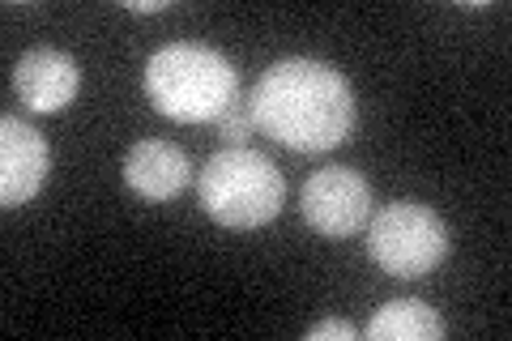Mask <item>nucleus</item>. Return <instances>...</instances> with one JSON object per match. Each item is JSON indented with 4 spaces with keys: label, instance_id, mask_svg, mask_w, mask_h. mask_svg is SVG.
<instances>
[{
    "label": "nucleus",
    "instance_id": "obj_1",
    "mask_svg": "<svg viewBox=\"0 0 512 341\" xmlns=\"http://www.w3.org/2000/svg\"><path fill=\"white\" fill-rule=\"evenodd\" d=\"M252 120L265 137L299 154H325L355 133L359 103L350 81L325 60H278L252 90Z\"/></svg>",
    "mask_w": 512,
    "mask_h": 341
},
{
    "label": "nucleus",
    "instance_id": "obj_2",
    "mask_svg": "<svg viewBox=\"0 0 512 341\" xmlns=\"http://www.w3.org/2000/svg\"><path fill=\"white\" fill-rule=\"evenodd\" d=\"M146 94L154 111L180 124L218 120L235 103V64L205 43H167L146 64Z\"/></svg>",
    "mask_w": 512,
    "mask_h": 341
},
{
    "label": "nucleus",
    "instance_id": "obj_3",
    "mask_svg": "<svg viewBox=\"0 0 512 341\" xmlns=\"http://www.w3.org/2000/svg\"><path fill=\"white\" fill-rule=\"evenodd\" d=\"M197 197L201 209L227 231H256L269 226L286 205V180L274 167V158L231 145L218 150L197 175Z\"/></svg>",
    "mask_w": 512,
    "mask_h": 341
},
{
    "label": "nucleus",
    "instance_id": "obj_4",
    "mask_svg": "<svg viewBox=\"0 0 512 341\" xmlns=\"http://www.w3.org/2000/svg\"><path fill=\"white\" fill-rule=\"evenodd\" d=\"M367 252L393 278H427L448 256V226L423 201H393L367 218Z\"/></svg>",
    "mask_w": 512,
    "mask_h": 341
},
{
    "label": "nucleus",
    "instance_id": "obj_5",
    "mask_svg": "<svg viewBox=\"0 0 512 341\" xmlns=\"http://www.w3.org/2000/svg\"><path fill=\"white\" fill-rule=\"evenodd\" d=\"M303 222L325 239H346L372 218V188L359 171L350 167H325L316 171L299 192Z\"/></svg>",
    "mask_w": 512,
    "mask_h": 341
},
{
    "label": "nucleus",
    "instance_id": "obj_6",
    "mask_svg": "<svg viewBox=\"0 0 512 341\" xmlns=\"http://www.w3.org/2000/svg\"><path fill=\"white\" fill-rule=\"evenodd\" d=\"M47 171H52V150L39 128L18 116L0 120V205L18 209L39 197Z\"/></svg>",
    "mask_w": 512,
    "mask_h": 341
},
{
    "label": "nucleus",
    "instance_id": "obj_7",
    "mask_svg": "<svg viewBox=\"0 0 512 341\" xmlns=\"http://www.w3.org/2000/svg\"><path fill=\"white\" fill-rule=\"evenodd\" d=\"M13 90L35 116H56L77 99L82 73H77V60L60 47H30L13 69Z\"/></svg>",
    "mask_w": 512,
    "mask_h": 341
},
{
    "label": "nucleus",
    "instance_id": "obj_8",
    "mask_svg": "<svg viewBox=\"0 0 512 341\" xmlns=\"http://www.w3.org/2000/svg\"><path fill=\"white\" fill-rule=\"evenodd\" d=\"M192 180V162L171 141H137L124 154V184L146 201H175Z\"/></svg>",
    "mask_w": 512,
    "mask_h": 341
},
{
    "label": "nucleus",
    "instance_id": "obj_9",
    "mask_svg": "<svg viewBox=\"0 0 512 341\" xmlns=\"http://www.w3.org/2000/svg\"><path fill=\"white\" fill-rule=\"evenodd\" d=\"M363 337L367 341H440L444 320L436 316V307H427L419 299H393L367 320Z\"/></svg>",
    "mask_w": 512,
    "mask_h": 341
},
{
    "label": "nucleus",
    "instance_id": "obj_10",
    "mask_svg": "<svg viewBox=\"0 0 512 341\" xmlns=\"http://www.w3.org/2000/svg\"><path fill=\"white\" fill-rule=\"evenodd\" d=\"M214 124H218V137H222V141H231V145H244V141L252 137V128H256L252 107H248L244 99H239V94H235V103H231L227 111H222V116H218Z\"/></svg>",
    "mask_w": 512,
    "mask_h": 341
},
{
    "label": "nucleus",
    "instance_id": "obj_11",
    "mask_svg": "<svg viewBox=\"0 0 512 341\" xmlns=\"http://www.w3.org/2000/svg\"><path fill=\"white\" fill-rule=\"evenodd\" d=\"M303 337L308 341H359V329L350 320H316Z\"/></svg>",
    "mask_w": 512,
    "mask_h": 341
},
{
    "label": "nucleus",
    "instance_id": "obj_12",
    "mask_svg": "<svg viewBox=\"0 0 512 341\" xmlns=\"http://www.w3.org/2000/svg\"><path fill=\"white\" fill-rule=\"evenodd\" d=\"M124 9H133V13H163L167 0H124Z\"/></svg>",
    "mask_w": 512,
    "mask_h": 341
}]
</instances>
